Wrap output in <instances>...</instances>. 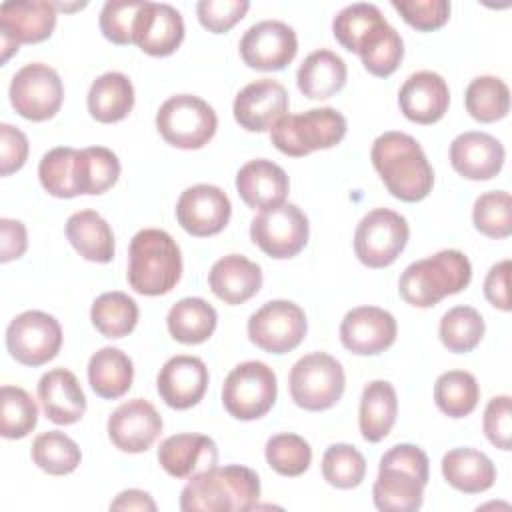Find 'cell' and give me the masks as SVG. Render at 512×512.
Instances as JSON below:
<instances>
[{
  "label": "cell",
  "mask_w": 512,
  "mask_h": 512,
  "mask_svg": "<svg viewBox=\"0 0 512 512\" xmlns=\"http://www.w3.org/2000/svg\"><path fill=\"white\" fill-rule=\"evenodd\" d=\"M370 158L394 198L402 202H420L432 192L434 170L422 146L410 134H380L372 144Z\"/></svg>",
  "instance_id": "obj_1"
},
{
  "label": "cell",
  "mask_w": 512,
  "mask_h": 512,
  "mask_svg": "<svg viewBox=\"0 0 512 512\" xmlns=\"http://www.w3.org/2000/svg\"><path fill=\"white\" fill-rule=\"evenodd\" d=\"M260 498L258 474L240 464L212 466L190 476L180 492L184 512H244Z\"/></svg>",
  "instance_id": "obj_2"
},
{
  "label": "cell",
  "mask_w": 512,
  "mask_h": 512,
  "mask_svg": "<svg viewBox=\"0 0 512 512\" xmlns=\"http://www.w3.org/2000/svg\"><path fill=\"white\" fill-rule=\"evenodd\" d=\"M428 476L430 462L426 452L414 444H396L380 458L372 488L376 508L384 512L418 510L424 500Z\"/></svg>",
  "instance_id": "obj_3"
},
{
  "label": "cell",
  "mask_w": 512,
  "mask_h": 512,
  "mask_svg": "<svg viewBox=\"0 0 512 512\" xmlns=\"http://www.w3.org/2000/svg\"><path fill=\"white\" fill-rule=\"evenodd\" d=\"M182 276V256L176 240L158 228L134 234L128 248V284L144 296L168 294Z\"/></svg>",
  "instance_id": "obj_4"
},
{
  "label": "cell",
  "mask_w": 512,
  "mask_h": 512,
  "mask_svg": "<svg viewBox=\"0 0 512 512\" xmlns=\"http://www.w3.org/2000/svg\"><path fill=\"white\" fill-rule=\"evenodd\" d=\"M472 278L470 260L460 250H440L434 256L412 262L400 276V296L416 306L430 308L442 298L462 292Z\"/></svg>",
  "instance_id": "obj_5"
},
{
  "label": "cell",
  "mask_w": 512,
  "mask_h": 512,
  "mask_svg": "<svg viewBox=\"0 0 512 512\" xmlns=\"http://www.w3.org/2000/svg\"><path fill=\"white\" fill-rule=\"evenodd\" d=\"M346 136V118L336 108H312L302 114H286L272 130V144L286 156L300 158L314 150H326Z\"/></svg>",
  "instance_id": "obj_6"
},
{
  "label": "cell",
  "mask_w": 512,
  "mask_h": 512,
  "mask_svg": "<svg viewBox=\"0 0 512 512\" xmlns=\"http://www.w3.org/2000/svg\"><path fill=\"white\" fill-rule=\"evenodd\" d=\"M156 128L170 146L198 150L214 138L218 116L206 100L192 94H176L160 106Z\"/></svg>",
  "instance_id": "obj_7"
},
{
  "label": "cell",
  "mask_w": 512,
  "mask_h": 512,
  "mask_svg": "<svg viewBox=\"0 0 512 512\" xmlns=\"http://www.w3.org/2000/svg\"><path fill=\"white\" fill-rule=\"evenodd\" d=\"M288 384L296 406L320 412L332 408L342 398L346 376L342 364L334 356L312 352L292 366Z\"/></svg>",
  "instance_id": "obj_8"
},
{
  "label": "cell",
  "mask_w": 512,
  "mask_h": 512,
  "mask_svg": "<svg viewBox=\"0 0 512 512\" xmlns=\"http://www.w3.org/2000/svg\"><path fill=\"white\" fill-rule=\"evenodd\" d=\"M278 384L274 370L258 360H248L230 370L222 386V404L236 420H258L276 402Z\"/></svg>",
  "instance_id": "obj_9"
},
{
  "label": "cell",
  "mask_w": 512,
  "mask_h": 512,
  "mask_svg": "<svg viewBox=\"0 0 512 512\" xmlns=\"http://www.w3.org/2000/svg\"><path fill=\"white\" fill-rule=\"evenodd\" d=\"M410 228L404 216L390 208L368 212L354 232V252L368 268L390 266L406 248Z\"/></svg>",
  "instance_id": "obj_10"
},
{
  "label": "cell",
  "mask_w": 512,
  "mask_h": 512,
  "mask_svg": "<svg viewBox=\"0 0 512 512\" xmlns=\"http://www.w3.org/2000/svg\"><path fill=\"white\" fill-rule=\"evenodd\" d=\"M8 94L12 108L22 118L44 122L60 110L64 86L54 68L42 62H32L14 74Z\"/></svg>",
  "instance_id": "obj_11"
},
{
  "label": "cell",
  "mask_w": 512,
  "mask_h": 512,
  "mask_svg": "<svg viewBox=\"0 0 512 512\" xmlns=\"http://www.w3.org/2000/svg\"><path fill=\"white\" fill-rule=\"evenodd\" d=\"M310 226L306 214L296 204L264 208L250 224L252 242L270 258H292L308 242Z\"/></svg>",
  "instance_id": "obj_12"
},
{
  "label": "cell",
  "mask_w": 512,
  "mask_h": 512,
  "mask_svg": "<svg viewBox=\"0 0 512 512\" xmlns=\"http://www.w3.org/2000/svg\"><path fill=\"white\" fill-rule=\"evenodd\" d=\"M62 346L58 320L40 310H26L12 318L6 328V348L24 366H42L56 358Z\"/></svg>",
  "instance_id": "obj_13"
},
{
  "label": "cell",
  "mask_w": 512,
  "mask_h": 512,
  "mask_svg": "<svg viewBox=\"0 0 512 512\" xmlns=\"http://www.w3.org/2000/svg\"><path fill=\"white\" fill-rule=\"evenodd\" d=\"M308 322L304 310L288 300H272L258 308L248 320V338L260 350L286 354L306 336Z\"/></svg>",
  "instance_id": "obj_14"
},
{
  "label": "cell",
  "mask_w": 512,
  "mask_h": 512,
  "mask_svg": "<svg viewBox=\"0 0 512 512\" xmlns=\"http://www.w3.org/2000/svg\"><path fill=\"white\" fill-rule=\"evenodd\" d=\"M238 48L246 66L274 72L286 68L294 60L298 38L292 26L280 20H264L244 32Z\"/></svg>",
  "instance_id": "obj_15"
},
{
  "label": "cell",
  "mask_w": 512,
  "mask_h": 512,
  "mask_svg": "<svg viewBox=\"0 0 512 512\" xmlns=\"http://www.w3.org/2000/svg\"><path fill=\"white\" fill-rule=\"evenodd\" d=\"M232 204L226 192L212 184L186 188L176 202L178 224L192 236L206 238L222 232L230 220Z\"/></svg>",
  "instance_id": "obj_16"
},
{
  "label": "cell",
  "mask_w": 512,
  "mask_h": 512,
  "mask_svg": "<svg viewBox=\"0 0 512 512\" xmlns=\"http://www.w3.org/2000/svg\"><path fill=\"white\" fill-rule=\"evenodd\" d=\"M396 320L378 306H358L346 312L340 324V340L358 356H374L388 350L396 340Z\"/></svg>",
  "instance_id": "obj_17"
},
{
  "label": "cell",
  "mask_w": 512,
  "mask_h": 512,
  "mask_svg": "<svg viewBox=\"0 0 512 512\" xmlns=\"http://www.w3.org/2000/svg\"><path fill=\"white\" fill-rule=\"evenodd\" d=\"M160 434L162 418L144 398H134L120 404L108 418L110 442L128 454L146 452Z\"/></svg>",
  "instance_id": "obj_18"
},
{
  "label": "cell",
  "mask_w": 512,
  "mask_h": 512,
  "mask_svg": "<svg viewBox=\"0 0 512 512\" xmlns=\"http://www.w3.org/2000/svg\"><path fill=\"white\" fill-rule=\"evenodd\" d=\"M234 118L248 132H266L286 116L288 92L272 78L246 84L234 98Z\"/></svg>",
  "instance_id": "obj_19"
},
{
  "label": "cell",
  "mask_w": 512,
  "mask_h": 512,
  "mask_svg": "<svg viewBox=\"0 0 512 512\" xmlns=\"http://www.w3.org/2000/svg\"><path fill=\"white\" fill-rule=\"evenodd\" d=\"M160 398L176 410H188L196 406L208 388V368L198 356L178 354L166 360L158 380Z\"/></svg>",
  "instance_id": "obj_20"
},
{
  "label": "cell",
  "mask_w": 512,
  "mask_h": 512,
  "mask_svg": "<svg viewBox=\"0 0 512 512\" xmlns=\"http://www.w3.org/2000/svg\"><path fill=\"white\" fill-rule=\"evenodd\" d=\"M504 146L486 132H462L450 144L452 168L468 180H490L504 166Z\"/></svg>",
  "instance_id": "obj_21"
},
{
  "label": "cell",
  "mask_w": 512,
  "mask_h": 512,
  "mask_svg": "<svg viewBox=\"0 0 512 512\" xmlns=\"http://www.w3.org/2000/svg\"><path fill=\"white\" fill-rule=\"evenodd\" d=\"M398 104L408 120L416 124H434L448 110L450 90L440 74L420 70L410 74L402 84Z\"/></svg>",
  "instance_id": "obj_22"
},
{
  "label": "cell",
  "mask_w": 512,
  "mask_h": 512,
  "mask_svg": "<svg viewBox=\"0 0 512 512\" xmlns=\"http://www.w3.org/2000/svg\"><path fill=\"white\" fill-rule=\"evenodd\" d=\"M184 40V20L170 4L146 2L134 30V44L150 56H170Z\"/></svg>",
  "instance_id": "obj_23"
},
{
  "label": "cell",
  "mask_w": 512,
  "mask_h": 512,
  "mask_svg": "<svg viewBox=\"0 0 512 512\" xmlns=\"http://www.w3.org/2000/svg\"><path fill=\"white\" fill-rule=\"evenodd\" d=\"M56 26V6L42 0L4 2L0 6V36L14 44H38Z\"/></svg>",
  "instance_id": "obj_24"
},
{
  "label": "cell",
  "mask_w": 512,
  "mask_h": 512,
  "mask_svg": "<svg viewBox=\"0 0 512 512\" xmlns=\"http://www.w3.org/2000/svg\"><path fill=\"white\" fill-rule=\"evenodd\" d=\"M160 466L174 478H190L218 462L216 442L204 434H174L158 448Z\"/></svg>",
  "instance_id": "obj_25"
},
{
  "label": "cell",
  "mask_w": 512,
  "mask_h": 512,
  "mask_svg": "<svg viewBox=\"0 0 512 512\" xmlns=\"http://www.w3.org/2000/svg\"><path fill=\"white\" fill-rule=\"evenodd\" d=\"M288 188V174L272 160H250L236 174V190L244 204L254 210L284 204Z\"/></svg>",
  "instance_id": "obj_26"
},
{
  "label": "cell",
  "mask_w": 512,
  "mask_h": 512,
  "mask_svg": "<svg viewBox=\"0 0 512 512\" xmlns=\"http://www.w3.org/2000/svg\"><path fill=\"white\" fill-rule=\"evenodd\" d=\"M38 400L54 424H74L86 412V396L78 378L66 368L48 370L38 382Z\"/></svg>",
  "instance_id": "obj_27"
},
{
  "label": "cell",
  "mask_w": 512,
  "mask_h": 512,
  "mask_svg": "<svg viewBox=\"0 0 512 512\" xmlns=\"http://www.w3.org/2000/svg\"><path fill=\"white\" fill-rule=\"evenodd\" d=\"M210 290L226 304H244L258 294L262 286V270L256 262L242 254H228L214 262L208 272Z\"/></svg>",
  "instance_id": "obj_28"
},
{
  "label": "cell",
  "mask_w": 512,
  "mask_h": 512,
  "mask_svg": "<svg viewBox=\"0 0 512 512\" xmlns=\"http://www.w3.org/2000/svg\"><path fill=\"white\" fill-rule=\"evenodd\" d=\"M346 62L332 50H316L304 58L298 68V90L312 100H324L338 94L346 84Z\"/></svg>",
  "instance_id": "obj_29"
},
{
  "label": "cell",
  "mask_w": 512,
  "mask_h": 512,
  "mask_svg": "<svg viewBox=\"0 0 512 512\" xmlns=\"http://www.w3.org/2000/svg\"><path fill=\"white\" fill-rule=\"evenodd\" d=\"M442 476L452 488L464 494H480L492 488L496 468L480 450L454 448L442 458Z\"/></svg>",
  "instance_id": "obj_30"
},
{
  "label": "cell",
  "mask_w": 512,
  "mask_h": 512,
  "mask_svg": "<svg viewBox=\"0 0 512 512\" xmlns=\"http://www.w3.org/2000/svg\"><path fill=\"white\" fill-rule=\"evenodd\" d=\"M66 238L84 260L106 264L114 258L112 228L96 210L74 212L66 222Z\"/></svg>",
  "instance_id": "obj_31"
},
{
  "label": "cell",
  "mask_w": 512,
  "mask_h": 512,
  "mask_svg": "<svg viewBox=\"0 0 512 512\" xmlns=\"http://www.w3.org/2000/svg\"><path fill=\"white\" fill-rule=\"evenodd\" d=\"M134 108V86L122 72L98 76L88 90V112L102 124L124 120Z\"/></svg>",
  "instance_id": "obj_32"
},
{
  "label": "cell",
  "mask_w": 512,
  "mask_h": 512,
  "mask_svg": "<svg viewBox=\"0 0 512 512\" xmlns=\"http://www.w3.org/2000/svg\"><path fill=\"white\" fill-rule=\"evenodd\" d=\"M396 414L398 398L394 386L386 380H374L366 384L362 390L358 416L362 438L368 442L384 440L396 422Z\"/></svg>",
  "instance_id": "obj_33"
},
{
  "label": "cell",
  "mask_w": 512,
  "mask_h": 512,
  "mask_svg": "<svg viewBox=\"0 0 512 512\" xmlns=\"http://www.w3.org/2000/svg\"><path fill=\"white\" fill-rule=\"evenodd\" d=\"M134 380V366L128 354L106 346L92 354L88 362V382L96 396L116 400L124 396Z\"/></svg>",
  "instance_id": "obj_34"
},
{
  "label": "cell",
  "mask_w": 512,
  "mask_h": 512,
  "mask_svg": "<svg viewBox=\"0 0 512 512\" xmlns=\"http://www.w3.org/2000/svg\"><path fill=\"white\" fill-rule=\"evenodd\" d=\"M218 314L212 304L202 298L178 300L166 318L168 332L182 344H202L216 330Z\"/></svg>",
  "instance_id": "obj_35"
},
{
  "label": "cell",
  "mask_w": 512,
  "mask_h": 512,
  "mask_svg": "<svg viewBox=\"0 0 512 512\" xmlns=\"http://www.w3.org/2000/svg\"><path fill=\"white\" fill-rule=\"evenodd\" d=\"M138 304L124 292H104L100 294L92 308H90V320L94 328L104 338H122L128 336L136 324H138Z\"/></svg>",
  "instance_id": "obj_36"
},
{
  "label": "cell",
  "mask_w": 512,
  "mask_h": 512,
  "mask_svg": "<svg viewBox=\"0 0 512 512\" xmlns=\"http://www.w3.org/2000/svg\"><path fill=\"white\" fill-rule=\"evenodd\" d=\"M78 154L70 146L48 150L38 164V178L42 188L54 198H74L78 190Z\"/></svg>",
  "instance_id": "obj_37"
},
{
  "label": "cell",
  "mask_w": 512,
  "mask_h": 512,
  "mask_svg": "<svg viewBox=\"0 0 512 512\" xmlns=\"http://www.w3.org/2000/svg\"><path fill=\"white\" fill-rule=\"evenodd\" d=\"M356 54L362 58V64L370 74L386 78L400 66L404 44L400 34L388 22H382L364 38Z\"/></svg>",
  "instance_id": "obj_38"
},
{
  "label": "cell",
  "mask_w": 512,
  "mask_h": 512,
  "mask_svg": "<svg viewBox=\"0 0 512 512\" xmlns=\"http://www.w3.org/2000/svg\"><path fill=\"white\" fill-rule=\"evenodd\" d=\"M30 456L40 470L52 476H64L74 472L82 460L78 444L70 436L58 430H48L38 434L32 440Z\"/></svg>",
  "instance_id": "obj_39"
},
{
  "label": "cell",
  "mask_w": 512,
  "mask_h": 512,
  "mask_svg": "<svg viewBox=\"0 0 512 512\" xmlns=\"http://www.w3.org/2000/svg\"><path fill=\"white\" fill-rule=\"evenodd\" d=\"M464 104L474 120L490 124L502 120L508 114L510 90L506 82L496 76H478L468 84L464 92Z\"/></svg>",
  "instance_id": "obj_40"
},
{
  "label": "cell",
  "mask_w": 512,
  "mask_h": 512,
  "mask_svg": "<svg viewBox=\"0 0 512 512\" xmlns=\"http://www.w3.org/2000/svg\"><path fill=\"white\" fill-rule=\"evenodd\" d=\"M480 398L476 378L464 370H448L434 384V402L450 418L468 416Z\"/></svg>",
  "instance_id": "obj_41"
},
{
  "label": "cell",
  "mask_w": 512,
  "mask_h": 512,
  "mask_svg": "<svg viewBox=\"0 0 512 512\" xmlns=\"http://www.w3.org/2000/svg\"><path fill=\"white\" fill-rule=\"evenodd\" d=\"M120 176L118 156L104 146H90L78 154L80 194H104Z\"/></svg>",
  "instance_id": "obj_42"
},
{
  "label": "cell",
  "mask_w": 512,
  "mask_h": 512,
  "mask_svg": "<svg viewBox=\"0 0 512 512\" xmlns=\"http://www.w3.org/2000/svg\"><path fill=\"white\" fill-rule=\"evenodd\" d=\"M484 318L472 306H454L440 320V340L456 354L474 350L484 336Z\"/></svg>",
  "instance_id": "obj_43"
},
{
  "label": "cell",
  "mask_w": 512,
  "mask_h": 512,
  "mask_svg": "<svg viewBox=\"0 0 512 512\" xmlns=\"http://www.w3.org/2000/svg\"><path fill=\"white\" fill-rule=\"evenodd\" d=\"M38 422V406L32 396L18 386L0 390V434L8 440L28 436Z\"/></svg>",
  "instance_id": "obj_44"
},
{
  "label": "cell",
  "mask_w": 512,
  "mask_h": 512,
  "mask_svg": "<svg viewBox=\"0 0 512 512\" xmlns=\"http://www.w3.org/2000/svg\"><path fill=\"white\" fill-rule=\"evenodd\" d=\"M386 18L382 16L380 8L368 2H356L342 8L332 20V34L334 38L350 52H358L364 38Z\"/></svg>",
  "instance_id": "obj_45"
},
{
  "label": "cell",
  "mask_w": 512,
  "mask_h": 512,
  "mask_svg": "<svg viewBox=\"0 0 512 512\" xmlns=\"http://www.w3.org/2000/svg\"><path fill=\"white\" fill-rule=\"evenodd\" d=\"M322 476L334 488H356L366 476V460L352 444H332L322 456Z\"/></svg>",
  "instance_id": "obj_46"
},
{
  "label": "cell",
  "mask_w": 512,
  "mask_h": 512,
  "mask_svg": "<svg viewBox=\"0 0 512 512\" xmlns=\"http://www.w3.org/2000/svg\"><path fill=\"white\" fill-rule=\"evenodd\" d=\"M474 228L488 238H508L512 234V198L506 190L484 192L472 210Z\"/></svg>",
  "instance_id": "obj_47"
},
{
  "label": "cell",
  "mask_w": 512,
  "mask_h": 512,
  "mask_svg": "<svg viewBox=\"0 0 512 512\" xmlns=\"http://www.w3.org/2000/svg\"><path fill=\"white\" fill-rule=\"evenodd\" d=\"M266 462L282 476H300L310 468L312 448L298 434H276L266 442Z\"/></svg>",
  "instance_id": "obj_48"
},
{
  "label": "cell",
  "mask_w": 512,
  "mask_h": 512,
  "mask_svg": "<svg viewBox=\"0 0 512 512\" xmlns=\"http://www.w3.org/2000/svg\"><path fill=\"white\" fill-rule=\"evenodd\" d=\"M144 0H110L100 12V30L106 40L128 46L134 44V30L138 16L144 8Z\"/></svg>",
  "instance_id": "obj_49"
},
{
  "label": "cell",
  "mask_w": 512,
  "mask_h": 512,
  "mask_svg": "<svg viewBox=\"0 0 512 512\" xmlns=\"http://www.w3.org/2000/svg\"><path fill=\"white\" fill-rule=\"evenodd\" d=\"M392 8L404 18L406 24L420 32L438 30L450 18V2L446 0H392Z\"/></svg>",
  "instance_id": "obj_50"
},
{
  "label": "cell",
  "mask_w": 512,
  "mask_h": 512,
  "mask_svg": "<svg viewBox=\"0 0 512 512\" xmlns=\"http://www.w3.org/2000/svg\"><path fill=\"white\" fill-rule=\"evenodd\" d=\"M248 8L250 2L246 0H200L196 14L208 32L224 34L246 16Z\"/></svg>",
  "instance_id": "obj_51"
},
{
  "label": "cell",
  "mask_w": 512,
  "mask_h": 512,
  "mask_svg": "<svg viewBox=\"0 0 512 512\" xmlns=\"http://www.w3.org/2000/svg\"><path fill=\"white\" fill-rule=\"evenodd\" d=\"M484 434L500 450H510L512 436V404L510 396H496L484 410Z\"/></svg>",
  "instance_id": "obj_52"
},
{
  "label": "cell",
  "mask_w": 512,
  "mask_h": 512,
  "mask_svg": "<svg viewBox=\"0 0 512 512\" xmlns=\"http://www.w3.org/2000/svg\"><path fill=\"white\" fill-rule=\"evenodd\" d=\"M28 158V138L22 130L0 124V174L10 176L20 170Z\"/></svg>",
  "instance_id": "obj_53"
},
{
  "label": "cell",
  "mask_w": 512,
  "mask_h": 512,
  "mask_svg": "<svg viewBox=\"0 0 512 512\" xmlns=\"http://www.w3.org/2000/svg\"><path fill=\"white\" fill-rule=\"evenodd\" d=\"M508 272H510V260H502L494 264L484 280V296L486 300L508 312L510 310V294H508Z\"/></svg>",
  "instance_id": "obj_54"
},
{
  "label": "cell",
  "mask_w": 512,
  "mask_h": 512,
  "mask_svg": "<svg viewBox=\"0 0 512 512\" xmlns=\"http://www.w3.org/2000/svg\"><path fill=\"white\" fill-rule=\"evenodd\" d=\"M28 238L26 226L20 220L2 218L0 220V260L10 262L26 252Z\"/></svg>",
  "instance_id": "obj_55"
},
{
  "label": "cell",
  "mask_w": 512,
  "mask_h": 512,
  "mask_svg": "<svg viewBox=\"0 0 512 512\" xmlns=\"http://www.w3.org/2000/svg\"><path fill=\"white\" fill-rule=\"evenodd\" d=\"M110 510H148L154 512L156 510V502L152 500V496L144 490H124L116 496V500H112Z\"/></svg>",
  "instance_id": "obj_56"
}]
</instances>
